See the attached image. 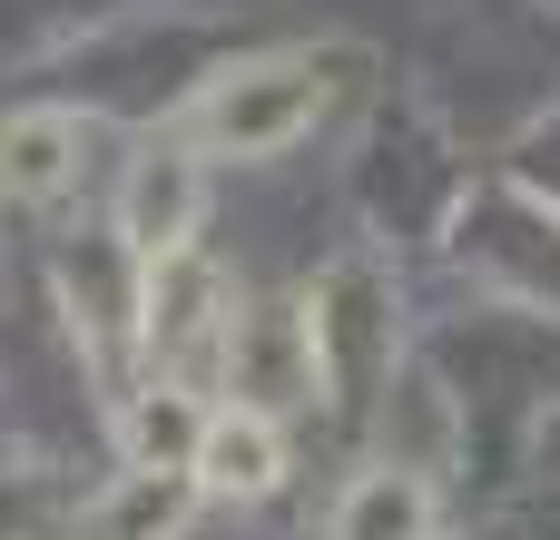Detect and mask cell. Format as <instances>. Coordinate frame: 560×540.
I'll use <instances>...</instances> for the list:
<instances>
[{"instance_id":"obj_1","label":"cell","mask_w":560,"mask_h":540,"mask_svg":"<svg viewBox=\"0 0 560 540\" xmlns=\"http://www.w3.org/2000/svg\"><path fill=\"white\" fill-rule=\"evenodd\" d=\"M325 108V79L315 59H246V69H217L207 98H197V138L226 148V157H276L315 128Z\"/></svg>"},{"instance_id":"obj_2","label":"cell","mask_w":560,"mask_h":540,"mask_svg":"<svg viewBox=\"0 0 560 540\" xmlns=\"http://www.w3.org/2000/svg\"><path fill=\"white\" fill-rule=\"evenodd\" d=\"M217 305H226V275H217L197 246L148 256V305H138L148 325H138V334H148V354H158V364H187V354H197V344L226 325Z\"/></svg>"},{"instance_id":"obj_3","label":"cell","mask_w":560,"mask_h":540,"mask_svg":"<svg viewBox=\"0 0 560 540\" xmlns=\"http://www.w3.org/2000/svg\"><path fill=\"white\" fill-rule=\"evenodd\" d=\"M226 364H236V394L256 403V413H276V403H315V334H305V315H226Z\"/></svg>"},{"instance_id":"obj_4","label":"cell","mask_w":560,"mask_h":540,"mask_svg":"<svg viewBox=\"0 0 560 540\" xmlns=\"http://www.w3.org/2000/svg\"><path fill=\"white\" fill-rule=\"evenodd\" d=\"M187 472H197V492H217V502H266V492L285 482V433H276V413H256V403L207 413Z\"/></svg>"},{"instance_id":"obj_5","label":"cell","mask_w":560,"mask_h":540,"mask_svg":"<svg viewBox=\"0 0 560 540\" xmlns=\"http://www.w3.org/2000/svg\"><path fill=\"white\" fill-rule=\"evenodd\" d=\"M69 187H79V118L69 108L0 118V207H49Z\"/></svg>"},{"instance_id":"obj_6","label":"cell","mask_w":560,"mask_h":540,"mask_svg":"<svg viewBox=\"0 0 560 540\" xmlns=\"http://www.w3.org/2000/svg\"><path fill=\"white\" fill-rule=\"evenodd\" d=\"M325 540H433V482L413 462H374L335 492Z\"/></svg>"},{"instance_id":"obj_7","label":"cell","mask_w":560,"mask_h":540,"mask_svg":"<svg viewBox=\"0 0 560 540\" xmlns=\"http://www.w3.org/2000/svg\"><path fill=\"white\" fill-rule=\"evenodd\" d=\"M118 216H128V246H138V256L187 246V236H197V167H187V157H138Z\"/></svg>"},{"instance_id":"obj_8","label":"cell","mask_w":560,"mask_h":540,"mask_svg":"<svg viewBox=\"0 0 560 540\" xmlns=\"http://www.w3.org/2000/svg\"><path fill=\"white\" fill-rule=\"evenodd\" d=\"M187 502H197V472H167V462H138L98 512H89V540H177L187 521Z\"/></svg>"},{"instance_id":"obj_9","label":"cell","mask_w":560,"mask_h":540,"mask_svg":"<svg viewBox=\"0 0 560 540\" xmlns=\"http://www.w3.org/2000/svg\"><path fill=\"white\" fill-rule=\"evenodd\" d=\"M128 433H138V453H148V462H158L167 443H187V453H197V413H187L177 394H148V403L128 413Z\"/></svg>"}]
</instances>
